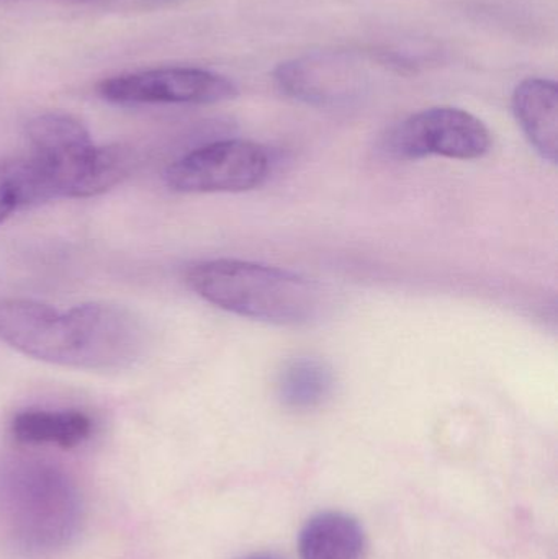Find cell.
I'll list each match as a JSON object with an SVG mask.
<instances>
[{"instance_id":"cell-1","label":"cell","mask_w":558,"mask_h":559,"mask_svg":"<svg viewBox=\"0 0 558 559\" xmlns=\"http://www.w3.org/2000/svg\"><path fill=\"white\" fill-rule=\"evenodd\" d=\"M0 341L46 364L120 371L143 357L147 332L134 312L110 302L59 311L33 299H5L0 301Z\"/></svg>"},{"instance_id":"cell-3","label":"cell","mask_w":558,"mask_h":559,"mask_svg":"<svg viewBox=\"0 0 558 559\" xmlns=\"http://www.w3.org/2000/svg\"><path fill=\"white\" fill-rule=\"evenodd\" d=\"M187 283L216 308L272 324H310L327 305L323 288L313 280L236 259L200 262L190 269Z\"/></svg>"},{"instance_id":"cell-4","label":"cell","mask_w":558,"mask_h":559,"mask_svg":"<svg viewBox=\"0 0 558 559\" xmlns=\"http://www.w3.org/2000/svg\"><path fill=\"white\" fill-rule=\"evenodd\" d=\"M380 150L395 160L429 156L474 160L491 150V134L484 121L461 108H429L390 128Z\"/></svg>"},{"instance_id":"cell-6","label":"cell","mask_w":558,"mask_h":559,"mask_svg":"<svg viewBox=\"0 0 558 559\" xmlns=\"http://www.w3.org/2000/svg\"><path fill=\"white\" fill-rule=\"evenodd\" d=\"M97 92L117 105H210L233 100L238 87L205 69L156 68L105 79Z\"/></svg>"},{"instance_id":"cell-7","label":"cell","mask_w":558,"mask_h":559,"mask_svg":"<svg viewBox=\"0 0 558 559\" xmlns=\"http://www.w3.org/2000/svg\"><path fill=\"white\" fill-rule=\"evenodd\" d=\"M513 111L534 150L557 163L558 88L550 79H526L513 95Z\"/></svg>"},{"instance_id":"cell-9","label":"cell","mask_w":558,"mask_h":559,"mask_svg":"<svg viewBox=\"0 0 558 559\" xmlns=\"http://www.w3.org/2000/svg\"><path fill=\"white\" fill-rule=\"evenodd\" d=\"M298 548L301 559H360L364 532L349 515L324 512L307 522Z\"/></svg>"},{"instance_id":"cell-8","label":"cell","mask_w":558,"mask_h":559,"mask_svg":"<svg viewBox=\"0 0 558 559\" xmlns=\"http://www.w3.org/2000/svg\"><path fill=\"white\" fill-rule=\"evenodd\" d=\"M10 430L22 443L74 449L91 437L92 420L75 409H29L13 417Z\"/></svg>"},{"instance_id":"cell-2","label":"cell","mask_w":558,"mask_h":559,"mask_svg":"<svg viewBox=\"0 0 558 559\" xmlns=\"http://www.w3.org/2000/svg\"><path fill=\"white\" fill-rule=\"evenodd\" d=\"M32 153L26 157L39 203L91 199L123 182L134 156L123 146H95L87 128L68 114H45L26 128Z\"/></svg>"},{"instance_id":"cell-5","label":"cell","mask_w":558,"mask_h":559,"mask_svg":"<svg viewBox=\"0 0 558 559\" xmlns=\"http://www.w3.org/2000/svg\"><path fill=\"white\" fill-rule=\"evenodd\" d=\"M271 167V154L261 144L215 141L170 164L166 183L179 193L248 192L268 180Z\"/></svg>"},{"instance_id":"cell-11","label":"cell","mask_w":558,"mask_h":559,"mask_svg":"<svg viewBox=\"0 0 558 559\" xmlns=\"http://www.w3.org/2000/svg\"><path fill=\"white\" fill-rule=\"evenodd\" d=\"M39 205L35 179L26 157L0 160V225L13 213Z\"/></svg>"},{"instance_id":"cell-10","label":"cell","mask_w":558,"mask_h":559,"mask_svg":"<svg viewBox=\"0 0 558 559\" xmlns=\"http://www.w3.org/2000/svg\"><path fill=\"white\" fill-rule=\"evenodd\" d=\"M334 390V370L321 358H294L278 373L277 396L288 409H317L333 396Z\"/></svg>"}]
</instances>
